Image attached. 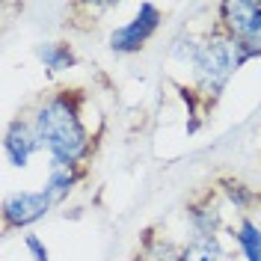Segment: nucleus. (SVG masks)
Segmentation results:
<instances>
[{
  "mask_svg": "<svg viewBox=\"0 0 261 261\" xmlns=\"http://www.w3.org/2000/svg\"><path fill=\"white\" fill-rule=\"evenodd\" d=\"M158 21H161L158 6L143 3L140 12H137V18H134L130 24L113 30V36H110V48L119 50V54H134V50H140L148 42V36L158 30Z\"/></svg>",
  "mask_w": 261,
  "mask_h": 261,
  "instance_id": "obj_4",
  "label": "nucleus"
},
{
  "mask_svg": "<svg viewBox=\"0 0 261 261\" xmlns=\"http://www.w3.org/2000/svg\"><path fill=\"white\" fill-rule=\"evenodd\" d=\"M244 63L241 57V48L231 42V39H208L202 48H199V57H196V77H199V86L205 92H220L228 83L231 71Z\"/></svg>",
  "mask_w": 261,
  "mask_h": 261,
  "instance_id": "obj_2",
  "label": "nucleus"
},
{
  "mask_svg": "<svg viewBox=\"0 0 261 261\" xmlns=\"http://www.w3.org/2000/svg\"><path fill=\"white\" fill-rule=\"evenodd\" d=\"M39 57H42V63L54 68V71H60V68H68V65L74 63V54L68 50V45H45V48H39Z\"/></svg>",
  "mask_w": 261,
  "mask_h": 261,
  "instance_id": "obj_10",
  "label": "nucleus"
},
{
  "mask_svg": "<svg viewBox=\"0 0 261 261\" xmlns=\"http://www.w3.org/2000/svg\"><path fill=\"white\" fill-rule=\"evenodd\" d=\"M54 205L48 199V193H15L6 199L3 205V217L9 226H30L33 220H39L42 214H48V208Z\"/></svg>",
  "mask_w": 261,
  "mask_h": 261,
  "instance_id": "obj_5",
  "label": "nucleus"
},
{
  "mask_svg": "<svg viewBox=\"0 0 261 261\" xmlns=\"http://www.w3.org/2000/svg\"><path fill=\"white\" fill-rule=\"evenodd\" d=\"M223 21H226L231 42L241 48L244 63L249 57L261 54V3L252 0H234L223 3Z\"/></svg>",
  "mask_w": 261,
  "mask_h": 261,
  "instance_id": "obj_3",
  "label": "nucleus"
},
{
  "mask_svg": "<svg viewBox=\"0 0 261 261\" xmlns=\"http://www.w3.org/2000/svg\"><path fill=\"white\" fill-rule=\"evenodd\" d=\"M36 134L42 146H48L54 166H71L86 154V130L77 119V107L65 95L50 98L36 113Z\"/></svg>",
  "mask_w": 261,
  "mask_h": 261,
  "instance_id": "obj_1",
  "label": "nucleus"
},
{
  "mask_svg": "<svg viewBox=\"0 0 261 261\" xmlns=\"http://www.w3.org/2000/svg\"><path fill=\"white\" fill-rule=\"evenodd\" d=\"M24 244H27V249L33 252V258H36V261H48V249L39 244V238H36V234H27V241H24Z\"/></svg>",
  "mask_w": 261,
  "mask_h": 261,
  "instance_id": "obj_11",
  "label": "nucleus"
},
{
  "mask_svg": "<svg viewBox=\"0 0 261 261\" xmlns=\"http://www.w3.org/2000/svg\"><path fill=\"white\" fill-rule=\"evenodd\" d=\"M3 146H6V154L12 158L15 166H27L30 154L42 146V140H39V134H36V125H27V122H21V119H18V122L9 125Z\"/></svg>",
  "mask_w": 261,
  "mask_h": 261,
  "instance_id": "obj_6",
  "label": "nucleus"
},
{
  "mask_svg": "<svg viewBox=\"0 0 261 261\" xmlns=\"http://www.w3.org/2000/svg\"><path fill=\"white\" fill-rule=\"evenodd\" d=\"M228 196H231V199H238V205H244V202H246V193L241 190V184H228Z\"/></svg>",
  "mask_w": 261,
  "mask_h": 261,
  "instance_id": "obj_12",
  "label": "nucleus"
},
{
  "mask_svg": "<svg viewBox=\"0 0 261 261\" xmlns=\"http://www.w3.org/2000/svg\"><path fill=\"white\" fill-rule=\"evenodd\" d=\"M181 261H226V252L220 249L217 238L202 234V238H196L193 244L181 252Z\"/></svg>",
  "mask_w": 261,
  "mask_h": 261,
  "instance_id": "obj_7",
  "label": "nucleus"
},
{
  "mask_svg": "<svg viewBox=\"0 0 261 261\" xmlns=\"http://www.w3.org/2000/svg\"><path fill=\"white\" fill-rule=\"evenodd\" d=\"M71 184H74V172H71V166H54V169H50L48 184H45V193H48L50 202H60V199L71 190Z\"/></svg>",
  "mask_w": 261,
  "mask_h": 261,
  "instance_id": "obj_8",
  "label": "nucleus"
},
{
  "mask_svg": "<svg viewBox=\"0 0 261 261\" xmlns=\"http://www.w3.org/2000/svg\"><path fill=\"white\" fill-rule=\"evenodd\" d=\"M238 244L246 252V261H261V228L246 220L238 231Z\"/></svg>",
  "mask_w": 261,
  "mask_h": 261,
  "instance_id": "obj_9",
  "label": "nucleus"
}]
</instances>
